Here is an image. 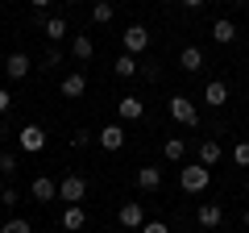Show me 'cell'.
I'll use <instances>...</instances> for the list:
<instances>
[{
	"label": "cell",
	"mask_w": 249,
	"mask_h": 233,
	"mask_svg": "<svg viewBox=\"0 0 249 233\" xmlns=\"http://www.w3.org/2000/svg\"><path fill=\"white\" fill-rule=\"evenodd\" d=\"M83 92H88V75H67V79H62V96H71V100H79Z\"/></svg>",
	"instance_id": "2e32d148"
},
{
	"label": "cell",
	"mask_w": 249,
	"mask_h": 233,
	"mask_svg": "<svg viewBox=\"0 0 249 233\" xmlns=\"http://www.w3.org/2000/svg\"><path fill=\"white\" fill-rule=\"evenodd\" d=\"M232 162H237V167H249V142H237V146H232Z\"/></svg>",
	"instance_id": "d4e9b609"
},
{
	"label": "cell",
	"mask_w": 249,
	"mask_h": 233,
	"mask_svg": "<svg viewBox=\"0 0 249 233\" xmlns=\"http://www.w3.org/2000/svg\"><path fill=\"white\" fill-rule=\"evenodd\" d=\"M162 154H166L170 162H178V158H183V154H187V142H183V137H170V142L162 146Z\"/></svg>",
	"instance_id": "603a6c76"
},
{
	"label": "cell",
	"mask_w": 249,
	"mask_h": 233,
	"mask_svg": "<svg viewBox=\"0 0 249 233\" xmlns=\"http://www.w3.org/2000/svg\"><path fill=\"white\" fill-rule=\"evenodd\" d=\"M29 196L46 204V200H54V196H58V183H54V179H46V175H37V179L29 183Z\"/></svg>",
	"instance_id": "4fadbf2b"
},
{
	"label": "cell",
	"mask_w": 249,
	"mask_h": 233,
	"mask_svg": "<svg viewBox=\"0 0 249 233\" xmlns=\"http://www.w3.org/2000/svg\"><path fill=\"white\" fill-rule=\"evenodd\" d=\"M133 179H137V188H142V192H158L162 188V171L158 167H137Z\"/></svg>",
	"instance_id": "7c38bea8"
},
{
	"label": "cell",
	"mask_w": 249,
	"mask_h": 233,
	"mask_svg": "<svg viewBox=\"0 0 249 233\" xmlns=\"http://www.w3.org/2000/svg\"><path fill=\"white\" fill-rule=\"evenodd\" d=\"M17 142H21V150L37 154V150H42V146H46V129H42V125H25V129H21V134H17Z\"/></svg>",
	"instance_id": "8992f818"
},
{
	"label": "cell",
	"mask_w": 249,
	"mask_h": 233,
	"mask_svg": "<svg viewBox=\"0 0 249 233\" xmlns=\"http://www.w3.org/2000/svg\"><path fill=\"white\" fill-rule=\"evenodd\" d=\"M83 196H88V179L83 175H67L58 183V200H67V204H79Z\"/></svg>",
	"instance_id": "277c9868"
},
{
	"label": "cell",
	"mask_w": 249,
	"mask_h": 233,
	"mask_svg": "<svg viewBox=\"0 0 249 233\" xmlns=\"http://www.w3.org/2000/svg\"><path fill=\"white\" fill-rule=\"evenodd\" d=\"M178 4H183V9H199V4H204V0H178Z\"/></svg>",
	"instance_id": "1f68e13d"
},
{
	"label": "cell",
	"mask_w": 249,
	"mask_h": 233,
	"mask_svg": "<svg viewBox=\"0 0 249 233\" xmlns=\"http://www.w3.org/2000/svg\"><path fill=\"white\" fill-rule=\"evenodd\" d=\"M112 71L121 75V79H133V75L142 71V67H137V58H133V54H121V58L112 63Z\"/></svg>",
	"instance_id": "44dd1931"
},
{
	"label": "cell",
	"mask_w": 249,
	"mask_h": 233,
	"mask_svg": "<svg viewBox=\"0 0 249 233\" xmlns=\"http://www.w3.org/2000/svg\"><path fill=\"white\" fill-rule=\"evenodd\" d=\"M116 113H121V121H142L145 116V100L142 96H121L116 100Z\"/></svg>",
	"instance_id": "5b68a950"
},
{
	"label": "cell",
	"mask_w": 249,
	"mask_h": 233,
	"mask_svg": "<svg viewBox=\"0 0 249 233\" xmlns=\"http://www.w3.org/2000/svg\"><path fill=\"white\" fill-rule=\"evenodd\" d=\"M83 225H88V213H83L79 204H67V208H62V229H67V233H79Z\"/></svg>",
	"instance_id": "30bf717a"
},
{
	"label": "cell",
	"mask_w": 249,
	"mask_h": 233,
	"mask_svg": "<svg viewBox=\"0 0 249 233\" xmlns=\"http://www.w3.org/2000/svg\"><path fill=\"white\" fill-rule=\"evenodd\" d=\"M91 142H96V134H91V129H75V134H71V150H88Z\"/></svg>",
	"instance_id": "cb8c5ba5"
},
{
	"label": "cell",
	"mask_w": 249,
	"mask_h": 233,
	"mask_svg": "<svg viewBox=\"0 0 249 233\" xmlns=\"http://www.w3.org/2000/svg\"><path fill=\"white\" fill-rule=\"evenodd\" d=\"M121 229H142L145 225V213H142V204H137V200H129V204H121Z\"/></svg>",
	"instance_id": "52a82bcc"
},
{
	"label": "cell",
	"mask_w": 249,
	"mask_h": 233,
	"mask_svg": "<svg viewBox=\"0 0 249 233\" xmlns=\"http://www.w3.org/2000/svg\"><path fill=\"white\" fill-rule=\"evenodd\" d=\"M166 113L175 116L178 125H187V129H191V125H199V113H196V104H191L187 96H170V100H166Z\"/></svg>",
	"instance_id": "7a4b0ae2"
},
{
	"label": "cell",
	"mask_w": 249,
	"mask_h": 233,
	"mask_svg": "<svg viewBox=\"0 0 249 233\" xmlns=\"http://www.w3.org/2000/svg\"><path fill=\"white\" fill-rule=\"evenodd\" d=\"M245 225H249V213H245Z\"/></svg>",
	"instance_id": "8d00e7d4"
},
{
	"label": "cell",
	"mask_w": 249,
	"mask_h": 233,
	"mask_svg": "<svg viewBox=\"0 0 249 233\" xmlns=\"http://www.w3.org/2000/svg\"><path fill=\"white\" fill-rule=\"evenodd\" d=\"M112 17H116V9L108 4V0H96V4H91V21H96V25H108Z\"/></svg>",
	"instance_id": "7402d4cb"
},
{
	"label": "cell",
	"mask_w": 249,
	"mask_h": 233,
	"mask_svg": "<svg viewBox=\"0 0 249 233\" xmlns=\"http://www.w3.org/2000/svg\"><path fill=\"white\" fill-rule=\"evenodd\" d=\"M232 4H245V0H232Z\"/></svg>",
	"instance_id": "e575fe53"
},
{
	"label": "cell",
	"mask_w": 249,
	"mask_h": 233,
	"mask_svg": "<svg viewBox=\"0 0 249 233\" xmlns=\"http://www.w3.org/2000/svg\"><path fill=\"white\" fill-rule=\"evenodd\" d=\"M96 142L104 146V150H121V146H124V125H104L96 134Z\"/></svg>",
	"instance_id": "9c48e42d"
},
{
	"label": "cell",
	"mask_w": 249,
	"mask_h": 233,
	"mask_svg": "<svg viewBox=\"0 0 249 233\" xmlns=\"http://www.w3.org/2000/svg\"><path fill=\"white\" fill-rule=\"evenodd\" d=\"M142 233H170V229H166L162 221H145V225H142Z\"/></svg>",
	"instance_id": "f1b7e54d"
},
{
	"label": "cell",
	"mask_w": 249,
	"mask_h": 233,
	"mask_svg": "<svg viewBox=\"0 0 249 233\" xmlns=\"http://www.w3.org/2000/svg\"><path fill=\"white\" fill-rule=\"evenodd\" d=\"M9 104H13V96H9V92H4V88H0V116L9 113Z\"/></svg>",
	"instance_id": "4dcf8cb0"
},
{
	"label": "cell",
	"mask_w": 249,
	"mask_h": 233,
	"mask_svg": "<svg viewBox=\"0 0 249 233\" xmlns=\"http://www.w3.org/2000/svg\"><path fill=\"white\" fill-rule=\"evenodd\" d=\"M212 38H216V42H220V46L237 42V25H232L229 17H220V21H216V25H212Z\"/></svg>",
	"instance_id": "d6986e66"
},
{
	"label": "cell",
	"mask_w": 249,
	"mask_h": 233,
	"mask_svg": "<svg viewBox=\"0 0 249 233\" xmlns=\"http://www.w3.org/2000/svg\"><path fill=\"white\" fill-rule=\"evenodd\" d=\"M245 192H249V179H245Z\"/></svg>",
	"instance_id": "d590c367"
},
{
	"label": "cell",
	"mask_w": 249,
	"mask_h": 233,
	"mask_svg": "<svg viewBox=\"0 0 249 233\" xmlns=\"http://www.w3.org/2000/svg\"><path fill=\"white\" fill-rule=\"evenodd\" d=\"M204 100H208V108H220L224 100H229V88H224L220 79H208V88H204Z\"/></svg>",
	"instance_id": "9a60e30c"
},
{
	"label": "cell",
	"mask_w": 249,
	"mask_h": 233,
	"mask_svg": "<svg viewBox=\"0 0 249 233\" xmlns=\"http://www.w3.org/2000/svg\"><path fill=\"white\" fill-rule=\"evenodd\" d=\"M121 46H124V54H133V58L145 54V50H150V29H145V25H129L124 38H121Z\"/></svg>",
	"instance_id": "3957f363"
},
{
	"label": "cell",
	"mask_w": 249,
	"mask_h": 233,
	"mask_svg": "<svg viewBox=\"0 0 249 233\" xmlns=\"http://www.w3.org/2000/svg\"><path fill=\"white\" fill-rule=\"evenodd\" d=\"M220 142H212V137H208V142H199V162H204V167H216V162H220Z\"/></svg>",
	"instance_id": "ffe728a7"
},
{
	"label": "cell",
	"mask_w": 249,
	"mask_h": 233,
	"mask_svg": "<svg viewBox=\"0 0 249 233\" xmlns=\"http://www.w3.org/2000/svg\"><path fill=\"white\" fill-rule=\"evenodd\" d=\"M196 221H199V229H220V221H224V208L220 204H199V213H196Z\"/></svg>",
	"instance_id": "ba28073f"
},
{
	"label": "cell",
	"mask_w": 249,
	"mask_h": 233,
	"mask_svg": "<svg viewBox=\"0 0 249 233\" xmlns=\"http://www.w3.org/2000/svg\"><path fill=\"white\" fill-rule=\"evenodd\" d=\"M0 233H29V221L13 216V221H4V229H0Z\"/></svg>",
	"instance_id": "4316f807"
},
{
	"label": "cell",
	"mask_w": 249,
	"mask_h": 233,
	"mask_svg": "<svg viewBox=\"0 0 249 233\" xmlns=\"http://www.w3.org/2000/svg\"><path fill=\"white\" fill-rule=\"evenodd\" d=\"M62 63V50H46V58H42V67H58Z\"/></svg>",
	"instance_id": "83f0119b"
},
{
	"label": "cell",
	"mask_w": 249,
	"mask_h": 233,
	"mask_svg": "<svg viewBox=\"0 0 249 233\" xmlns=\"http://www.w3.org/2000/svg\"><path fill=\"white\" fill-rule=\"evenodd\" d=\"M208 179H212V167H204V162H196V167H183V175H178L183 192H191V196L208 192Z\"/></svg>",
	"instance_id": "6da1fadb"
},
{
	"label": "cell",
	"mask_w": 249,
	"mask_h": 233,
	"mask_svg": "<svg viewBox=\"0 0 249 233\" xmlns=\"http://www.w3.org/2000/svg\"><path fill=\"white\" fill-rule=\"evenodd\" d=\"M13 171H17V154H9V150H4V154H0V175L9 179Z\"/></svg>",
	"instance_id": "484cf974"
},
{
	"label": "cell",
	"mask_w": 249,
	"mask_h": 233,
	"mask_svg": "<svg viewBox=\"0 0 249 233\" xmlns=\"http://www.w3.org/2000/svg\"><path fill=\"white\" fill-rule=\"evenodd\" d=\"M71 54L79 58V63H88L91 54H96V46H91V38H88V34H75V38H71Z\"/></svg>",
	"instance_id": "ac0fdd59"
},
{
	"label": "cell",
	"mask_w": 249,
	"mask_h": 233,
	"mask_svg": "<svg viewBox=\"0 0 249 233\" xmlns=\"http://www.w3.org/2000/svg\"><path fill=\"white\" fill-rule=\"evenodd\" d=\"M42 34L50 38V42H62V38L71 34V29H67V17H46V25H42Z\"/></svg>",
	"instance_id": "e0dca14e"
},
{
	"label": "cell",
	"mask_w": 249,
	"mask_h": 233,
	"mask_svg": "<svg viewBox=\"0 0 249 233\" xmlns=\"http://www.w3.org/2000/svg\"><path fill=\"white\" fill-rule=\"evenodd\" d=\"M46 233H67V229H46Z\"/></svg>",
	"instance_id": "836d02e7"
},
{
	"label": "cell",
	"mask_w": 249,
	"mask_h": 233,
	"mask_svg": "<svg viewBox=\"0 0 249 233\" xmlns=\"http://www.w3.org/2000/svg\"><path fill=\"white\" fill-rule=\"evenodd\" d=\"M4 71H9V79H25V75H29V54L25 50H13L9 63H4Z\"/></svg>",
	"instance_id": "8fae6325"
},
{
	"label": "cell",
	"mask_w": 249,
	"mask_h": 233,
	"mask_svg": "<svg viewBox=\"0 0 249 233\" xmlns=\"http://www.w3.org/2000/svg\"><path fill=\"white\" fill-rule=\"evenodd\" d=\"M204 67V50L199 46H183V54H178V71H199Z\"/></svg>",
	"instance_id": "5bb4252c"
},
{
	"label": "cell",
	"mask_w": 249,
	"mask_h": 233,
	"mask_svg": "<svg viewBox=\"0 0 249 233\" xmlns=\"http://www.w3.org/2000/svg\"><path fill=\"white\" fill-rule=\"evenodd\" d=\"M29 4H34V9H46V4H54V0H29Z\"/></svg>",
	"instance_id": "d6a6232c"
},
{
	"label": "cell",
	"mask_w": 249,
	"mask_h": 233,
	"mask_svg": "<svg viewBox=\"0 0 249 233\" xmlns=\"http://www.w3.org/2000/svg\"><path fill=\"white\" fill-rule=\"evenodd\" d=\"M17 200H21V196H17V192H13V188H4V192H0V204H9V208H13V204H17Z\"/></svg>",
	"instance_id": "f546056e"
}]
</instances>
